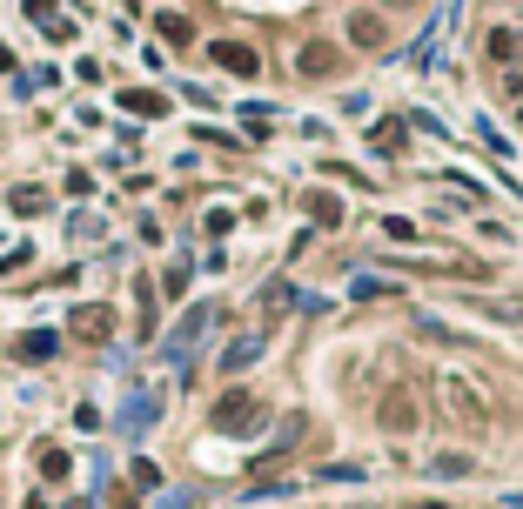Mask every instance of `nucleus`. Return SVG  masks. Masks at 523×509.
Listing matches in <instances>:
<instances>
[{"label": "nucleus", "mask_w": 523, "mask_h": 509, "mask_svg": "<svg viewBox=\"0 0 523 509\" xmlns=\"http://www.w3.org/2000/svg\"><path fill=\"white\" fill-rule=\"evenodd\" d=\"M436 402H443L456 422H483V396L456 376V369H443V376H436Z\"/></svg>", "instance_id": "f03ea898"}, {"label": "nucleus", "mask_w": 523, "mask_h": 509, "mask_svg": "<svg viewBox=\"0 0 523 509\" xmlns=\"http://www.w3.org/2000/svg\"><path fill=\"white\" fill-rule=\"evenodd\" d=\"M148 422H161V396L155 389H135V396L121 402V436H141Z\"/></svg>", "instance_id": "423d86ee"}, {"label": "nucleus", "mask_w": 523, "mask_h": 509, "mask_svg": "<svg viewBox=\"0 0 523 509\" xmlns=\"http://www.w3.org/2000/svg\"><path fill=\"white\" fill-rule=\"evenodd\" d=\"M208 422H215V436H249L255 422H262V402H255L249 389H228V396H215Z\"/></svg>", "instance_id": "f257e3e1"}, {"label": "nucleus", "mask_w": 523, "mask_h": 509, "mask_svg": "<svg viewBox=\"0 0 523 509\" xmlns=\"http://www.w3.org/2000/svg\"><path fill=\"white\" fill-rule=\"evenodd\" d=\"M208 61L222 67V74H235V81H255L262 74V54L249 41H208Z\"/></svg>", "instance_id": "7ed1b4c3"}, {"label": "nucleus", "mask_w": 523, "mask_h": 509, "mask_svg": "<svg viewBox=\"0 0 523 509\" xmlns=\"http://www.w3.org/2000/svg\"><path fill=\"white\" fill-rule=\"evenodd\" d=\"M54 349H61V335H47V329H27L21 342H14V355H21V362H47Z\"/></svg>", "instance_id": "f8f14e48"}, {"label": "nucleus", "mask_w": 523, "mask_h": 509, "mask_svg": "<svg viewBox=\"0 0 523 509\" xmlns=\"http://www.w3.org/2000/svg\"><path fill=\"white\" fill-rule=\"evenodd\" d=\"M41 476L47 483H61V476H68V449H41Z\"/></svg>", "instance_id": "aec40b11"}, {"label": "nucleus", "mask_w": 523, "mask_h": 509, "mask_svg": "<svg viewBox=\"0 0 523 509\" xmlns=\"http://www.w3.org/2000/svg\"><path fill=\"white\" fill-rule=\"evenodd\" d=\"M61 509H88V503H61Z\"/></svg>", "instance_id": "bb28decb"}, {"label": "nucleus", "mask_w": 523, "mask_h": 509, "mask_svg": "<svg viewBox=\"0 0 523 509\" xmlns=\"http://www.w3.org/2000/svg\"><path fill=\"white\" fill-rule=\"evenodd\" d=\"M383 235L389 242H416V222L410 215H383Z\"/></svg>", "instance_id": "5701e85b"}, {"label": "nucleus", "mask_w": 523, "mask_h": 509, "mask_svg": "<svg viewBox=\"0 0 523 509\" xmlns=\"http://www.w3.org/2000/svg\"><path fill=\"white\" fill-rule=\"evenodd\" d=\"M27 14H34V21L47 27V21H54V0H27Z\"/></svg>", "instance_id": "393cba45"}, {"label": "nucleus", "mask_w": 523, "mask_h": 509, "mask_svg": "<svg viewBox=\"0 0 523 509\" xmlns=\"http://www.w3.org/2000/svg\"><path fill=\"white\" fill-rule=\"evenodd\" d=\"M41 208H47L41 188H14V215H41Z\"/></svg>", "instance_id": "4be33fe9"}, {"label": "nucleus", "mask_w": 523, "mask_h": 509, "mask_svg": "<svg viewBox=\"0 0 523 509\" xmlns=\"http://www.w3.org/2000/svg\"><path fill=\"white\" fill-rule=\"evenodd\" d=\"M470 469H477V463H470V456H456V449L436 456V476H470Z\"/></svg>", "instance_id": "412c9836"}, {"label": "nucleus", "mask_w": 523, "mask_h": 509, "mask_svg": "<svg viewBox=\"0 0 523 509\" xmlns=\"http://www.w3.org/2000/svg\"><path fill=\"white\" fill-rule=\"evenodd\" d=\"M215 322H222V309H188V322L168 335V342H161V355H168V362H188V349H195V342H202Z\"/></svg>", "instance_id": "20e7f679"}, {"label": "nucleus", "mask_w": 523, "mask_h": 509, "mask_svg": "<svg viewBox=\"0 0 523 509\" xmlns=\"http://www.w3.org/2000/svg\"><path fill=\"white\" fill-rule=\"evenodd\" d=\"M349 41L356 47H383V21H376V14H349Z\"/></svg>", "instance_id": "2eb2a0df"}, {"label": "nucleus", "mask_w": 523, "mask_h": 509, "mask_svg": "<svg viewBox=\"0 0 523 509\" xmlns=\"http://www.w3.org/2000/svg\"><path fill=\"white\" fill-rule=\"evenodd\" d=\"M255 362H262V335H235L215 369H222V376H242V369H255Z\"/></svg>", "instance_id": "0eeeda50"}, {"label": "nucleus", "mask_w": 523, "mask_h": 509, "mask_svg": "<svg viewBox=\"0 0 523 509\" xmlns=\"http://www.w3.org/2000/svg\"><path fill=\"white\" fill-rule=\"evenodd\" d=\"M517 7H523V0H517Z\"/></svg>", "instance_id": "c85d7f7f"}, {"label": "nucleus", "mask_w": 523, "mask_h": 509, "mask_svg": "<svg viewBox=\"0 0 523 509\" xmlns=\"http://www.w3.org/2000/svg\"><path fill=\"white\" fill-rule=\"evenodd\" d=\"M128 483H135V489H155V483H161V469H155V463H148V456H141V463H135V469H128Z\"/></svg>", "instance_id": "b1692460"}, {"label": "nucleus", "mask_w": 523, "mask_h": 509, "mask_svg": "<svg viewBox=\"0 0 523 509\" xmlns=\"http://www.w3.org/2000/svg\"><path fill=\"white\" fill-rule=\"evenodd\" d=\"M108 329H114V309H108V302L74 309V335H81V342H108Z\"/></svg>", "instance_id": "6e6552de"}, {"label": "nucleus", "mask_w": 523, "mask_h": 509, "mask_svg": "<svg viewBox=\"0 0 523 509\" xmlns=\"http://www.w3.org/2000/svg\"><path fill=\"white\" fill-rule=\"evenodd\" d=\"M376 422H383L389 436H410L416 422H423V416H416V396H410V389H389L383 409H376Z\"/></svg>", "instance_id": "39448f33"}, {"label": "nucleus", "mask_w": 523, "mask_h": 509, "mask_svg": "<svg viewBox=\"0 0 523 509\" xmlns=\"http://www.w3.org/2000/svg\"><path fill=\"white\" fill-rule=\"evenodd\" d=\"M490 61L497 67H523V34L517 27H497V34H490Z\"/></svg>", "instance_id": "1a4fd4ad"}, {"label": "nucleus", "mask_w": 523, "mask_h": 509, "mask_svg": "<svg viewBox=\"0 0 523 509\" xmlns=\"http://www.w3.org/2000/svg\"><path fill=\"white\" fill-rule=\"evenodd\" d=\"M383 295H396V282H383V275H356V302H383Z\"/></svg>", "instance_id": "a211bd4d"}, {"label": "nucleus", "mask_w": 523, "mask_h": 509, "mask_svg": "<svg viewBox=\"0 0 523 509\" xmlns=\"http://www.w3.org/2000/svg\"><path fill=\"white\" fill-rule=\"evenodd\" d=\"M396 7H410V0H396Z\"/></svg>", "instance_id": "cd10ccee"}, {"label": "nucleus", "mask_w": 523, "mask_h": 509, "mask_svg": "<svg viewBox=\"0 0 523 509\" xmlns=\"http://www.w3.org/2000/svg\"><path fill=\"white\" fill-rule=\"evenodd\" d=\"M296 67H302V74H309V81H322V74H336V47L309 41V47H302V54H296Z\"/></svg>", "instance_id": "9d476101"}, {"label": "nucleus", "mask_w": 523, "mask_h": 509, "mask_svg": "<svg viewBox=\"0 0 523 509\" xmlns=\"http://www.w3.org/2000/svg\"><path fill=\"white\" fill-rule=\"evenodd\" d=\"M309 222L316 228H342V201L336 195H309Z\"/></svg>", "instance_id": "f3484780"}, {"label": "nucleus", "mask_w": 523, "mask_h": 509, "mask_svg": "<svg viewBox=\"0 0 523 509\" xmlns=\"http://www.w3.org/2000/svg\"><path fill=\"white\" fill-rule=\"evenodd\" d=\"M121 108L141 114V121H161V114H168V101H161L155 88H128V94H121Z\"/></svg>", "instance_id": "9b49d317"}, {"label": "nucleus", "mask_w": 523, "mask_h": 509, "mask_svg": "<svg viewBox=\"0 0 523 509\" xmlns=\"http://www.w3.org/2000/svg\"><path fill=\"white\" fill-rule=\"evenodd\" d=\"M403 141H410L403 121H376V128H369V148H376V155H403Z\"/></svg>", "instance_id": "ddd939ff"}, {"label": "nucleus", "mask_w": 523, "mask_h": 509, "mask_svg": "<svg viewBox=\"0 0 523 509\" xmlns=\"http://www.w3.org/2000/svg\"><path fill=\"white\" fill-rule=\"evenodd\" d=\"M155 34L161 41H175V47H188L195 41V21H188V14H155Z\"/></svg>", "instance_id": "4468645a"}, {"label": "nucleus", "mask_w": 523, "mask_h": 509, "mask_svg": "<svg viewBox=\"0 0 523 509\" xmlns=\"http://www.w3.org/2000/svg\"><path fill=\"white\" fill-rule=\"evenodd\" d=\"M296 302H302V295H296L289 282H269V288H262V309H296Z\"/></svg>", "instance_id": "6ab92c4d"}, {"label": "nucleus", "mask_w": 523, "mask_h": 509, "mask_svg": "<svg viewBox=\"0 0 523 509\" xmlns=\"http://www.w3.org/2000/svg\"><path fill=\"white\" fill-rule=\"evenodd\" d=\"M296 443H302V416H282V429H275V443H269V456H262V463H275V456H289Z\"/></svg>", "instance_id": "dca6fc26"}, {"label": "nucleus", "mask_w": 523, "mask_h": 509, "mask_svg": "<svg viewBox=\"0 0 523 509\" xmlns=\"http://www.w3.org/2000/svg\"><path fill=\"white\" fill-rule=\"evenodd\" d=\"M410 509H450V503H410Z\"/></svg>", "instance_id": "a878e982"}]
</instances>
